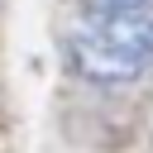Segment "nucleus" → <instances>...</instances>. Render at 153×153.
<instances>
[{
  "mask_svg": "<svg viewBox=\"0 0 153 153\" xmlns=\"http://www.w3.org/2000/svg\"><path fill=\"white\" fill-rule=\"evenodd\" d=\"M67 62L91 86H129L153 72V5L86 10L67 33Z\"/></svg>",
  "mask_w": 153,
  "mask_h": 153,
  "instance_id": "1",
  "label": "nucleus"
},
{
  "mask_svg": "<svg viewBox=\"0 0 153 153\" xmlns=\"http://www.w3.org/2000/svg\"><path fill=\"white\" fill-rule=\"evenodd\" d=\"M86 10H134V5H153V0H81Z\"/></svg>",
  "mask_w": 153,
  "mask_h": 153,
  "instance_id": "2",
  "label": "nucleus"
}]
</instances>
